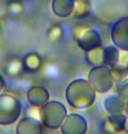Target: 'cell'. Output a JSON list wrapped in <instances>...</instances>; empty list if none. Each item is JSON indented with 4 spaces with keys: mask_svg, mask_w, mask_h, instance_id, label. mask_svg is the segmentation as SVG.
Here are the masks:
<instances>
[{
    "mask_svg": "<svg viewBox=\"0 0 128 134\" xmlns=\"http://www.w3.org/2000/svg\"><path fill=\"white\" fill-rule=\"evenodd\" d=\"M3 87H4V81H3V78L0 76V91L2 90Z\"/></svg>",
    "mask_w": 128,
    "mask_h": 134,
    "instance_id": "obj_10",
    "label": "cell"
},
{
    "mask_svg": "<svg viewBox=\"0 0 128 134\" xmlns=\"http://www.w3.org/2000/svg\"><path fill=\"white\" fill-rule=\"evenodd\" d=\"M43 125L34 118H24L16 128V134H43Z\"/></svg>",
    "mask_w": 128,
    "mask_h": 134,
    "instance_id": "obj_6",
    "label": "cell"
},
{
    "mask_svg": "<svg viewBox=\"0 0 128 134\" xmlns=\"http://www.w3.org/2000/svg\"><path fill=\"white\" fill-rule=\"evenodd\" d=\"M21 114V103L10 95H0V125H12Z\"/></svg>",
    "mask_w": 128,
    "mask_h": 134,
    "instance_id": "obj_3",
    "label": "cell"
},
{
    "mask_svg": "<svg viewBox=\"0 0 128 134\" xmlns=\"http://www.w3.org/2000/svg\"><path fill=\"white\" fill-rule=\"evenodd\" d=\"M110 77H112V75L109 69H104V68H98V69H94L90 71V82L97 91L106 92L112 88V84L102 79Z\"/></svg>",
    "mask_w": 128,
    "mask_h": 134,
    "instance_id": "obj_5",
    "label": "cell"
},
{
    "mask_svg": "<svg viewBox=\"0 0 128 134\" xmlns=\"http://www.w3.org/2000/svg\"><path fill=\"white\" fill-rule=\"evenodd\" d=\"M41 115L44 127L50 130H57L62 126L67 117V110L61 103L50 102L42 106Z\"/></svg>",
    "mask_w": 128,
    "mask_h": 134,
    "instance_id": "obj_2",
    "label": "cell"
},
{
    "mask_svg": "<svg viewBox=\"0 0 128 134\" xmlns=\"http://www.w3.org/2000/svg\"><path fill=\"white\" fill-rule=\"evenodd\" d=\"M66 97L69 103L74 108L85 109L94 103L95 91L89 83L81 79L70 83Z\"/></svg>",
    "mask_w": 128,
    "mask_h": 134,
    "instance_id": "obj_1",
    "label": "cell"
},
{
    "mask_svg": "<svg viewBox=\"0 0 128 134\" xmlns=\"http://www.w3.org/2000/svg\"><path fill=\"white\" fill-rule=\"evenodd\" d=\"M126 117L123 114L111 115L104 120L103 130L105 134H118L124 131Z\"/></svg>",
    "mask_w": 128,
    "mask_h": 134,
    "instance_id": "obj_7",
    "label": "cell"
},
{
    "mask_svg": "<svg viewBox=\"0 0 128 134\" xmlns=\"http://www.w3.org/2000/svg\"><path fill=\"white\" fill-rule=\"evenodd\" d=\"M27 98L34 106H43L48 100V92L41 86H34L28 91Z\"/></svg>",
    "mask_w": 128,
    "mask_h": 134,
    "instance_id": "obj_8",
    "label": "cell"
},
{
    "mask_svg": "<svg viewBox=\"0 0 128 134\" xmlns=\"http://www.w3.org/2000/svg\"><path fill=\"white\" fill-rule=\"evenodd\" d=\"M87 130L86 119L76 113L67 116L61 126L62 134H86Z\"/></svg>",
    "mask_w": 128,
    "mask_h": 134,
    "instance_id": "obj_4",
    "label": "cell"
},
{
    "mask_svg": "<svg viewBox=\"0 0 128 134\" xmlns=\"http://www.w3.org/2000/svg\"><path fill=\"white\" fill-rule=\"evenodd\" d=\"M125 131H126L128 132V118H126V120H125Z\"/></svg>",
    "mask_w": 128,
    "mask_h": 134,
    "instance_id": "obj_11",
    "label": "cell"
},
{
    "mask_svg": "<svg viewBox=\"0 0 128 134\" xmlns=\"http://www.w3.org/2000/svg\"><path fill=\"white\" fill-rule=\"evenodd\" d=\"M105 109L108 113L111 115H119L122 114V111L124 110V102L120 98L111 97L107 100H105Z\"/></svg>",
    "mask_w": 128,
    "mask_h": 134,
    "instance_id": "obj_9",
    "label": "cell"
}]
</instances>
